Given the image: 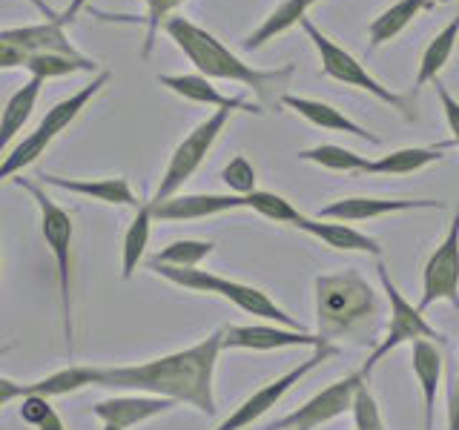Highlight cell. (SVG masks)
<instances>
[{"mask_svg":"<svg viewBox=\"0 0 459 430\" xmlns=\"http://www.w3.org/2000/svg\"><path fill=\"white\" fill-rule=\"evenodd\" d=\"M14 184L26 190L38 201L40 210V233L47 247L55 258L57 267V293H61V315H64V339L66 350L72 353V341H75V330H72V212L43 193V186L26 178H14Z\"/></svg>","mask_w":459,"mask_h":430,"instance_id":"cell-5","label":"cell"},{"mask_svg":"<svg viewBox=\"0 0 459 430\" xmlns=\"http://www.w3.org/2000/svg\"><path fill=\"white\" fill-rule=\"evenodd\" d=\"M244 210H253L262 215V219L290 224V227H296L301 221V215H305V212H299L284 195L267 193V190H253L250 195H244Z\"/></svg>","mask_w":459,"mask_h":430,"instance_id":"cell-31","label":"cell"},{"mask_svg":"<svg viewBox=\"0 0 459 430\" xmlns=\"http://www.w3.org/2000/svg\"><path fill=\"white\" fill-rule=\"evenodd\" d=\"M150 227H152V215H150V201L147 204L135 207V219L129 221L126 233H124V244H121V279L129 281L135 276L138 264L143 262V253H147L150 244Z\"/></svg>","mask_w":459,"mask_h":430,"instance_id":"cell-27","label":"cell"},{"mask_svg":"<svg viewBox=\"0 0 459 430\" xmlns=\"http://www.w3.org/2000/svg\"><path fill=\"white\" fill-rule=\"evenodd\" d=\"M382 333V301L373 287L348 267L316 279V336L336 344L377 348Z\"/></svg>","mask_w":459,"mask_h":430,"instance_id":"cell-2","label":"cell"},{"mask_svg":"<svg viewBox=\"0 0 459 430\" xmlns=\"http://www.w3.org/2000/svg\"><path fill=\"white\" fill-rule=\"evenodd\" d=\"M230 115H233L230 109H215L207 121H201L193 133L178 143L176 152H172V158H169L167 169H164V178H161V184H158L152 201H164L169 195H178L181 186L195 176L201 164H204V158L210 155L212 143L219 141V135L224 133Z\"/></svg>","mask_w":459,"mask_h":430,"instance_id":"cell-8","label":"cell"},{"mask_svg":"<svg viewBox=\"0 0 459 430\" xmlns=\"http://www.w3.org/2000/svg\"><path fill=\"white\" fill-rule=\"evenodd\" d=\"M437 301H451L459 307V204L454 210V219L442 244L428 258L422 272V298L416 310L425 313Z\"/></svg>","mask_w":459,"mask_h":430,"instance_id":"cell-11","label":"cell"},{"mask_svg":"<svg viewBox=\"0 0 459 430\" xmlns=\"http://www.w3.org/2000/svg\"><path fill=\"white\" fill-rule=\"evenodd\" d=\"M230 210H244V198L233 193L227 195L195 193V195H169L164 201H150L152 221H198Z\"/></svg>","mask_w":459,"mask_h":430,"instance_id":"cell-13","label":"cell"},{"mask_svg":"<svg viewBox=\"0 0 459 430\" xmlns=\"http://www.w3.org/2000/svg\"><path fill=\"white\" fill-rule=\"evenodd\" d=\"M98 382V367L95 365H69L64 370L52 373V376H43L29 387V393H38V396H66V393H75L83 391V387H92Z\"/></svg>","mask_w":459,"mask_h":430,"instance_id":"cell-28","label":"cell"},{"mask_svg":"<svg viewBox=\"0 0 459 430\" xmlns=\"http://www.w3.org/2000/svg\"><path fill=\"white\" fill-rule=\"evenodd\" d=\"M18 66H26V55L0 40V69H18Z\"/></svg>","mask_w":459,"mask_h":430,"instance_id":"cell-40","label":"cell"},{"mask_svg":"<svg viewBox=\"0 0 459 430\" xmlns=\"http://www.w3.org/2000/svg\"><path fill=\"white\" fill-rule=\"evenodd\" d=\"M299 158L301 161L319 164L330 172H348V176H368V164H370V158H365L362 152L356 155L353 150L336 147V143H319V147L301 150Z\"/></svg>","mask_w":459,"mask_h":430,"instance_id":"cell-29","label":"cell"},{"mask_svg":"<svg viewBox=\"0 0 459 430\" xmlns=\"http://www.w3.org/2000/svg\"><path fill=\"white\" fill-rule=\"evenodd\" d=\"M86 4H90V0H72V4H69L61 14H57V26H69L72 21L78 18V12H81Z\"/></svg>","mask_w":459,"mask_h":430,"instance_id":"cell-41","label":"cell"},{"mask_svg":"<svg viewBox=\"0 0 459 430\" xmlns=\"http://www.w3.org/2000/svg\"><path fill=\"white\" fill-rule=\"evenodd\" d=\"M23 396H29V387L23 382L0 376V408L9 405V401H21Z\"/></svg>","mask_w":459,"mask_h":430,"instance_id":"cell-38","label":"cell"},{"mask_svg":"<svg viewBox=\"0 0 459 430\" xmlns=\"http://www.w3.org/2000/svg\"><path fill=\"white\" fill-rule=\"evenodd\" d=\"M430 6H434L430 0H396L391 9H385L379 18L370 23V29H368L370 49H379L382 43L394 40L402 32V29L411 26V21L416 18V14H422Z\"/></svg>","mask_w":459,"mask_h":430,"instance_id":"cell-26","label":"cell"},{"mask_svg":"<svg viewBox=\"0 0 459 430\" xmlns=\"http://www.w3.org/2000/svg\"><path fill=\"white\" fill-rule=\"evenodd\" d=\"M224 327L210 333L193 348L158 356L143 365L126 367H98V387H118V391H141L147 396H161L169 401H184L204 416L215 413L212 379L221 356Z\"/></svg>","mask_w":459,"mask_h":430,"instance_id":"cell-1","label":"cell"},{"mask_svg":"<svg viewBox=\"0 0 459 430\" xmlns=\"http://www.w3.org/2000/svg\"><path fill=\"white\" fill-rule=\"evenodd\" d=\"M442 150H430V147H405V150H394L382 158H370L368 164V176H411V172H420L428 164L442 161Z\"/></svg>","mask_w":459,"mask_h":430,"instance_id":"cell-25","label":"cell"},{"mask_svg":"<svg viewBox=\"0 0 459 430\" xmlns=\"http://www.w3.org/2000/svg\"><path fill=\"white\" fill-rule=\"evenodd\" d=\"M456 40H459V12L451 18V23H445L437 32V38L425 47L420 69H416V90L425 83H434L439 78V72L451 61V55L456 49Z\"/></svg>","mask_w":459,"mask_h":430,"instance_id":"cell-24","label":"cell"},{"mask_svg":"<svg viewBox=\"0 0 459 430\" xmlns=\"http://www.w3.org/2000/svg\"><path fill=\"white\" fill-rule=\"evenodd\" d=\"M351 413H353L356 430H387V427H385V419H382V413H379L377 399H373L370 387H368V382H362V384L356 387Z\"/></svg>","mask_w":459,"mask_h":430,"instance_id":"cell-33","label":"cell"},{"mask_svg":"<svg viewBox=\"0 0 459 430\" xmlns=\"http://www.w3.org/2000/svg\"><path fill=\"white\" fill-rule=\"evenodd\" d=\"M296 229H301V233H307L313 238H319L330 250L368 253L373 258H382V247H379L377 238L359 233V229H353L351 224H344V221H325V219H307V215H301V221L296 224Z\"/></svg>","mask_w":459,"mask_h":430,"instance_id":"cell-19","label":"cell"},{"mask_svg":"<svg viewBox=\"0 0 459 430\" xmlns=\"http://www.w3.org/2000/svg\"><path fill=\"white\" fill-rule=\"evenodd\" d=\"M319 336L310 330H290L281 324H227L221 350H284V348H319Z\"/></svg>","mask_w":459,"mask_h":430,"instance_id":"cell-12","label":"cell"},{"mask_svg":"<svg viewBox=\"0 0 459 430\" xmlns=\"http://www.w3.org/2000/svg\"><path fill=\"white\" fill-rule=\"evenodd\" d=\"M172 408H176V401L143 393V396H115V399H104V401H98V405L92 408V413L104 425L129 430V427H135L141 422L155 419V416H161V413H167Z\"/></svg>","mask_w":459,"mask_h":430,"instance_id":"cell-15","label":"cell"},{"mask_svg":"<svg viewBox=\"0 0 459 430\" xmlns=\"http://www.w3.org/2000/svg\"><path fill=\"white\" fill-rule=\"evenodd\" d=\"M104 430H121V427H112V425H104Z\"/></svg>","mask_w":459,"mask_h":430,"instance_id":"cell-44","label":"cell"},{"mask_svg":"<svg viewBox=\"0 0 459 430\" xmlns=\"http://www.w3.org/2000/svg\"><path fill=\"white\" fill-rule=\"evenodd\" d=\"M430 4H448V0H430Z\"/></svg>","mask_w":459,"mask_h":430,"instance_id":"cell-45","label":"cell"},{"mask_svg":"<svg viewBox=\"0 0 459 430\" xmlns=\"http://www.w3.org/2000/svg\"><path fill=\"white\" fill-rule=\"evenodd\" d=\"M299 26L305 29V35L313 40V47L319 49L322 72H325L327 78H333V81H339V83H344V86H356V90H362V92H368V95H373V98H379L382 104H387L391 109L402 112L405 118L413 121L411 100H408L405 95H399V92H394V90H387L385 83H379L362 64L356 61V57H353L348 49L339 47V43H336L333 38H327L310 18H305Z\"/></svg>","mask_w":459,"mask_h":430,"instance_id":"cell-6","label":"cell"},{"mask_svg":"<svg viewBox=\"0 0 459 430\" xmlns=\"http://www.w3.org/2000/svg\"><path fill=\"white\" fill-rule=\"evenodd\" d=\"M212 250H215V241L178 238V241L167 244L161 253H155L150 262H155V264H169V267H198Z\"/></svg>","mask_w":459,"mask_h":430,"instance_id":"cell-32","label":"cell"},{"mask_svg":"<svg viewBox=\"0 0 459 430\" xmlns=\"http://www.w3.org/2000/svg\"><path fill=\"white\" fill-rule=\"evenodd\" d=\"M158 83H164L169 92H176L186 100H193V104H207V107H215V109H230V112H247V115H258L262 107L258 104H250V100L244 98H233V95H224L212 86L210 78L198 75H158Z\"/></svg>","mask_w":459,"mask_h":430,"instance_id":"cell-17","label":"cell"},{"mask_svg":"<svg viewBox=\"0 0 459 430\" xmlns=\"http://www.w3.org/2000/svg\"><path fill=\"white\" fill-rule=\"evenodd\" d=\"M29 4H32L35 9H40L43 14H47V18H49V21H57V14H55V12H52V9H49L47 4H43V0H29Z\"/></svg>","mask_w":459,"mask_h":430,"instance_id":"cell-43","label":"cell"},{"mask_svg":"<svg viewBox=\"0 0 459 430\" xmlns=\"http://www.w3.org/2000/svg\"><path fill=\"white\" fill-rule=\"evenodd\" d=\"M38 430H66V425H64V419L57 416V410H52L47 419H43L40 425H38Z\"/></svg>","mask_w":459,"mask_h":430,"instance_id":"cell-42","label":"cell"},{"mask_svg":"<svg viewBox=\"0 0 459 430\" xmlns=\"http://www.w3.org/2000/svg\"><path fill=\"white\" fill-rule=\"evenodd\" d=\"M181 4H184V0H147V18L141 21V23H147V35H143L141 57H150L152 55L158 29H164V23L172 18V12H176Z\"/></svg>","mask_w":459,"mask_h":430,"instance_id":"cell-34","label":"cell"},{"mask_svg":"<svg viewBox=\"0 0 459 430\" xmlns=\"http://www.w3.org/2000/svg\"><path fill=\"white\" fill-rule=\"evenodd\" d=\"M442 344L420 339L411 344V365L416 373L422 391V430H434V408H437V393H439V379H442Z\"/></svg>","mask_w":459,"mask_h":430,"instance_id":"cell-16","label":"cell"},{"mask_svg":"<svg viewBox=\"0 0 459 430\" xmlns=\"http://www.w3.org/2000/svg\"><path fill=\"white\" fill-rule=\"evenodd\" d=\"M4 353H6V348H0V356H4Z\"/></svg>","mask_w":459,"mask_h":430,"instance_id":"cell-46","label":"cell"},{"mask_svg":"<svg viewBox=\"0 0 459 430\" xmlns=\"http://www.w3.org/2000/svg\"><path fill=\"white\" fill-rule=\"evenodd\" d=\"M377 270H379V279H382V290L387 296V313H391V319H387L385 339H379L377 348L370 350L368 362L362 365L365 379L370 376L373 367H377L387 353H394L396 348H402V344H413V341H420V339H430V341H437V344H445V336L439 333V330H434V327L428 324V319L411 305V301L405 298V293H399V287L394 284L391 272H387L382 258H379Z\"/></svg>","mask_w":459,"mask_h":430,"instance_id":"cell-7","label":"cell"},{"mask_svg":"<svg viewBox=\"0 0 459 430\" xmlns=\"http://www.w3.org/2000/svg\"><path fill=\"white\" fill-rule=\"evenodd\" d=\"M402 210H445L442 201H396V198H368V195H351L339 198L333 204H325L319 219L325 221H370L387 212Z\"/></svg>","mask_w":459,"mask_h":430,"instance_id":"cell-14","label":"cell"},{"mask_svg":"<svg viewBox=\"0 0 459 430\" xmlns=\"http://www.w3.org/2000/svg\"><path fill=\"white\" fill-rule=\"evenodd\" d=\"M437 86V95H439V104H442V112H445V121H448V129L454 135V143L459 147V100L448 92V86H445L439 78L434 81Z\"/></svg>","mask_w":459,"mask_h":430,"instance_id":"cell-37","label":"cell"},{"mask_svg":"<svg viewBox=\"0 0 459 430\" xmlns=\"http://www.w3.org/2000/svg\"><path fill=\"white\" fill-rule=\"evenodd\" d=\"M281 104L287 109H293L296 115H301L305 121H310L313 126L333 129V133H344V135H356V138L373 143V147L379 143L377 135L368 133V129L359 126L356 121H351L342 109L325 104V100H313V98H301V95H281Z\"/></svg>","mask_w":459,"mask_h":430,"instance_id":"cell-20","label":"cell"},{"mask_svg":"<svg viewBox=\"0 0 459 430\" xmlns=\"http://www.w3.org/2000/svg\"><path fill=\"white\" fill-rule=\"evenodd\" d=\"M319 4V0H281V4L273 9L267 18L258 23L253 32L244 38V52H255V49H262L264 43H270L273 38H279L284 35L287 29L301 23L307 18V12Z\"/></svg>","mask_w":459,"mask_h":430,"instance_id":"cell-22","label":"cell"},{"mask_svg":"<svg viewBox=\"0 0 459 430\" xmlns=\"http://www.w3.org/2000/svg\"><path fill=\"white\" fill-rule=\"evenodd\" d=\"M368 382L362 370L348 373L344 379H339L336 384H327L325 391H319L313 399H307L305 405L296 408L293 413L281 416V419L270 422L264 430H316L327 425L330 419H339L351 410L353 405V393L356 387Z\"/></svg>","mask_w":459,"mask_h":430,"instance_id":"cell-10","label":"cell"},{"mask_svg":"<svg viewBox=\"0 0 459 430\" xmlns=\"http://www.w3.org/2000/svg\"><path fill=\"white\" fill-rule=\"evenodd\" d=\"M23 69L32 72V78L49 81V78H64V75H72V72H98V64H95V61H90V57H86V55H81V57H69V55H52V52H43V55H29Z\"/></svg>","mask_w":459,"mask_h":430,"instance_id":"cell-30","label":"cell"},{"mask_svg":"<svg viewBox=\"0 0 459 430\" xmlns=\"http://www.w3.org/2000/svg\"><path fill=\"white\" fill-rule=\"evenodd\" d=\"M448 430H459V367L448 387Z\"/></svg>","mask_w":459,"mask_h":430,"instance_id":"cell-39","label":"cell"},{"mask_svg":"<svg viewBox=\"0 0 459 430\" xmlns=\"http://www.w3.org/2000/svg\"><path fill=\"white\" fill-rule=\"evenodd\" d=\"M43 184L57 186V190L83 195L90 201H100L109 207H141V201L135 198L133 186L126 178H92V181H78V178H64V176H40Z\"/></svg>","mask_w":459,"mask_h":430,"instance_id":"cell-21","label":"cell"},{"mask_svg":"<svg viewBox=\"0 0 459 430\" xmlns=\"http://www.w3.org/2000/svg\"><path fill=\"white\" fill-rule=\"evenodd\" d=\"M164 32L176 40V47L190 57V64L198 69V75H204L210 81H233L253 90L262 104H273V95H276L287 81L293 78L296 66L287 64L281 69H255L250 64H244L236 52H230L224 43L210 35L207 29H201L198 23L178 18H172L164 23Z\"/></svg>","mask_w":459,"mask_h":430,"instance_id":"cell-3","label":"cell"},{"mask_svg":"<svg viewBox=\"0 0 459 430\" xmlns=\"http://www.w3.org/2000/svg\"><path fill=\"white\" fill-rule=\"evenodd\" d=\"M0 40L9 43V47H14V49H21L26 57L43 55V52L81 57V52L69 43V38L64 35V26H57V21L18 26V29H0Z\"/></svg>","mask_w":459,"mask_h":430,"instance_id":"cell-18","label":"cell"},{"mask_svg":"<svg viewBox=\"0 0 459 430\" xmlns=\"http://www.w3.org/2000/svg\"><path fill=\"white\" fill-rule=\"evenodd\" d=\"M147 267L155 272V276L172 281L176 287H184V290L221 296L230 301V305H236L238 310L250 313V315H258V319H267L273 324H281L290 330H307L305 324H299L293 315H287L276 301L258 290V287L241 284L233 279H221V276H215V272L201 270V267H169V264H155V262H147Z\"/></svg>","mask_w":459,"mask_h":430,"instance_id":"cell-4","label":"cell"},{"mask_svg":"<svg viewBox=\"0 0 459 430\" xmlns=\"http://www.w3.org/2000/svg\"><path fill=\"white\" fill-rule=\"evenodd\" d=\"M221 181L227 184V190L233 195H250L255 190V169L244 155H236L233 161H227L221 169Z\"/></svg>","mask_w":459,"mask_h":430,"instance_id":"cell-35","label":"cell"},{"mask_svg":"<svg viewBox=\"0 0 459 430\" xmlns=\"http://www.w3.org/2000/svg\"><path fill=\"white\" fill-rule=\"evenodd\" d=\"M339 356V348L336 344H330V341H319V348H313V356L305 358V362H299L296 367H290L284 373V376L279 379H273L270 384L264 387H258V391L247 399V401H241V405L227 416V419L215 427V430H244V427H250L253 422H258L267 410H273L281 401V396L287 391H293V384H299L301 379L307 376L310 370L316 367H322L327 358H333Z\"/></svg>","mask_w":459,"mask_h":430,"instance_id":"cell-9","label":"cell"},{"mask_svg":"<svg viewBox=\"0 0 459 430\" xmlns=\"http://www.w3.org/2000/svg\"><path fill=\"white\" fill-rule=\"evenodd\" d=\"M52 410H55V408H52V401H49L47 396L29 393V396L21 399V419H23L26 425H32V427H38Z\"/></svg>","mask_w":459,"mask_h":430,"instance_id":"cell-36","label":"cell"},{"mask_svg":"<svg viewBox=\"0 0 459 430\" xmlns=\"http://www.w3.org/2000/svg\"><path fill=\"white\" fill-rule=\"evenodd\" d=\"M40 86H43V81L32 78L6 100L4 112H0V161L6 158V147L14 141V135H18L23 124L32 118V109L40 98Z\"/></svg>","mask_w":459,"mask_h":430,"instance_id":"cell-23","label":"cell"}]
</instances>
